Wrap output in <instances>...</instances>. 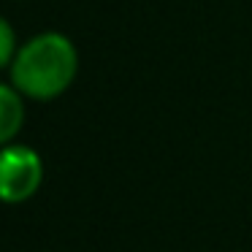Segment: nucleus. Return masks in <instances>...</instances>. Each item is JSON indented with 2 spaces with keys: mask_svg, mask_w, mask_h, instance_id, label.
<instances>
[{
  "mask_svg": "<svg viewBox=\"0 0 252 252\" xmlns=\"http://www.w3.org/2000/svg\"><path fill=\"white\" fill-rule=\"evenodd\" d=\"M79 73V52L63 33L46 30L19 46L8 65V84L30 100H55Z\"/></svg>",
  "mask_w": 252,
  "mask_h": 252,
  "instance_id": "obj_1",
  "label": "nucleus"
},
{
  "mask_svg": "<svg viewBox=\"0 0 252 252\" xmlns=\"http://www.w3.org/2000/svg\"><path fill=\"white\" fill-rule=\"evenodd\" d=\"M44 163L38 152L25 144H6L0 158V190L8 203H22L41 187Z\"/></svg>",
  "mask_w": 252,
  "mask_h": 252,
  "instance_id": "obj_2",
  "label": "nucleus"
},
{
  "mask_svg": "<svg viewBox=\"0 0 252 252\" xmlns=\"http://www.w3.org/2000/svg\"><path fill=\"white\" fill-rule=\"evenodd\" d=\"M25 95H19L11 84H3L0 87V138L6 144L14 141V136L19 133L25 122Z\"/></svg>",
  "mask_w": 252,
  "mask_h": 252,
  "instance_id": "obj_3",
  "label": "nucleus"
},
{
  "mask_svg": "<svg viewBox=\"0 0 252 252\" xmlns=\"http://www.w3.org/2000/svg\"><path fill=\"white\" fill-rule=\"evenodd\" d=\"M19 46H17V35H14V28L8 19H0V65L8 68L17 57Z\"/></svg>",
  "mask_w": 252,
  "mask_h": 252,
  "instance_id": "obj_4",
  "label": "nucleus"
}]
</instances>
